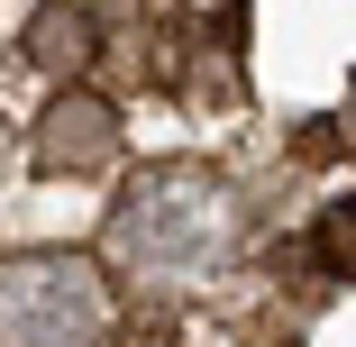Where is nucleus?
Wrapping results in <instances>:
<instances>
[{"label":"nucleus","mask_w":356,"mask_h":347,"mask_svg":"<svg viewBox=\"0 0 356 347\" xmlns=\"http://www.w3.org/2000/svg\"><path fill=\"white\" fill-rule=\"evenodd\" d=\"M101 256L128 284H210L247 256V201L210 165H137L101 220Z\"/></svg>","instance_id":"nucleus-1"},{"label":"nucleus","mask_w":356,"mask_h":347,"mask_svg":"<svg viewBox=\"0 0 356 347\" xmlns=\"http://www.w3.org/2000/svg\"><path fill=\"white\" fill-rule=\"evenodd\" d=\"M119 293L110 265L83 247H28L0 256V347H110Z\"/></svg>","instance_id":"nucleus-2"},{"label":"nucleus","mask_w":356,"mask_h":347,"mask_svg":"<svg viewBox=\"0 0 356 347\" xmlns=\"http://www.w3.org/2000/svg\"><path fill=\"white\" fill-rule=\"evenodd\" d=\"M128 147V128H119V101L92 92V83H55V101L37 110L28 128V165L55 174V183H83V174H110Z\"/></svg>","instance_id":"nucleus-3"},{"label":"nucleus","mask_w":356,"mask_h":347,"mask_svg":"<svg viewBox=\"0 0 356 347\" xmlns=\"http://www.w3.org/2000/svg\"><path fill=\"white\" fill-rule=\"evenodd\" d=\"M19 55L37 64L46 83H83L101 64V19L83 10V0H37L28 28H19Z\"/></svg>","instance_id":"nucleus-4"},{"label":"nucleus","mask_w":356,"mask_h":347,"mask_svg":"<svg viewBox=\"0 0 356 347\" xmlns=\"http://www.w3.org/2000/svg\"><path fill=\"white\" fill-rule=\"evenodd\" d=\"M311 256H320V274L356 284V192L320 201V220H311Z\"/></svg>","instance_id":"nucleus-5"},{"label":"nucleus","mask_w":356,"mask_h":347,"mask_svg":"<svg viewBox=\"0 0 356 347\" xmlns=\"http://www.w3.org/2000/svg\"><path fill=\"white\" fill-rule=\"evenodd\" d=\"M0 174H10V137H0Z\"/></svg>","instance_id":"nucleus-6"}]
</instances>
